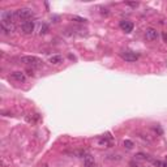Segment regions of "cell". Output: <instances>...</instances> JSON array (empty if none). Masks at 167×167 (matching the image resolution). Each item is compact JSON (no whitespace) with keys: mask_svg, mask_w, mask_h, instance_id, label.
Returning a JSON list of instances; mask_svg holds the SVG:
<instances>
[{"mask_svg":"<svg viewBox=\"0 0 167 167\" xmlns=\"http://www.w3.org/2000/svg\"><path fill=\"white\" fill-rule=\"evenodd\" d=\"M84 163H85V167H95V162H94V157L92 154L87 153L84 158Z\"/></svg>","mask_w":167,"mask_h":167,"instance_id":"obj_9","label":"cell"},{"mask_svg":"<svg viewBox=\"0 0 167 167\" xmlns=\"http://www.w3.org/2000/svg\"><path fill=\"white\" fill-rule=\"evenodd\" d=\"M0 24L1 25H7V26H12L14 25V21L17 20L16 16V11H11V9H5L1 12L0 14Z\"/></svg>","mask_w":167,"mask_h":167,"instance_id":"obj_1","label":"cell"},{"mask_svg":"<svg viewBox=\"0 0 167 167\" xmlns=\"http://www.w3.org/2000/svg\"><path fill=\"white\" fill-rule=\"evenodd\" d=\"M98 145H99V146H102V148L108 146V145H110V141H108L107 138L102 137V138H99V140H98Z\"/></svg>","mask_w":167,"mask_h":167,"instance_id":"obj_12","label":"cell"},{"mask_svg":"<svg viewBox=\"0 0 167 167\" xmlns=\"http://www.w3.org/2000/svg\"><path fill=\"white\" fill-rule=\"evenodd\" d=\"M120 57L128 63H133V62H136V60H138V54L133 52V51H121Z\"/></svg>","mask_w":167,"mask_h":167,"instance_id":"obj_4","label":"cell"},{"mask_svg":"<svg viewBox=\"0 0 167 167\" xmlns=\"http://www.w3.org/2000/svg\"><path fill=\"white\" fill-rule=\"evenodd\" d=\"M166 159H167V156H166Z\"/></svg>","mask_w":167,"mask_h":167,"instance_id":"obj_22","label":"cell"},{"mask_svg":"<svg viewBox=\"0 0 167 167\" xmlns=\"http://www.w3.org/2000/svg\"><path fill=\"white\" fill-rule=\"evenodd\" d=\"M123 145L125 146L127 149H132L133 146H135V144H133L130 140H124V142H123Z\"/></svg>","mask_w":167,"mask_h":167,"instance_id":"obj_13","label":"cell"},{"mask_svg":"<svg viewBox=\"0 0 167 167\" xmlns=\"http://www.w3.org/2000/svg\"><path fill=\"white\" fill-rule=\"evenodd\" d=\"M43 167H48V166H43Z\"/></svg>","mask_w":167,"mask_h":167,"instance_id":"obj_21","label":"cell"},{"mask_svg":"<svg viewBox=\"0 0 167 167\" xmlns=\"http://www.w3.org/2000/svg\"><path fill=\"white\" fill-rule=\"evenodd\" d=\"M11 78L13 81H17V82H25L26 81V77H25V75H24V72H20V71L13 72V73L11 75Z\"/></svg>","mask_w":167,"mask_h":167,"instance_id":"obj_8","label":"cell"},{"mask_svg":"<svg viewBox=\"0 0 167 167\" xmlns=\"http://www.w3.org/2000/svg\"><path fill=\"white\" fill-rule=\"evenodd\" d=\"M21 62L22 63H25L26 65H32L33 68L34 67H41L42 65V60L39 59V57H37V56H24V57H21Z\"/></svg>","mask_w":167,"mask_h":167,"instance_id":"obj_3","label":"cell"},{"mask_svg":"<svg viewBox=\"0 0 167 167\" xmlns=\"http://www.w3.org/2000/svg\"><path fill=\"white\" fill-rule=\"evenodd\" d=\"M154 165L158 166V167H167V163L166 162H161V161H154Z\"/></svg>","mask_w":167,"mask_h":167,"instance_id":"obj_16","label":"cell"},{"mask_svg":"<svg viewBox=\"0 0 167 167\" xmlns=\"http://www.w3.org/2000/svg\"><path fill=\"white\" fill-rule=\"evenodd\" d=\"M72 20H76L77 22H86V19H82V17H78V16H72Z\"/></svg>","mask_w":167,"mask_h":167,"instance_id":"obj_15","label":"cell"},{"mask_svg":"<svg viewBox=\"0 0 167 167\" xmlns=\"http://www.w3.org/2000/svg\"><path fill=\"white\" fill-rule=\"evenodd\" d=\"M119 26L124 33H127V34H129L130 32H133V28H135L133 22L132 21H129V20H121L119 22Z\"/></svg>","mask_w":167,"mask_h":167,"instance_id":"obj_6","label":"cell"},{"mask_svg":"<svg viewBox=\"0 0 167 167\" xmlns=\"http://www.w3.org/2000/svg\"><path fill=\"white\" fill-rule=\"evenodd\" d=\"M48 62H50L52 65H59L63 63V56L62 55H52L50 59H48Z\"/></svg>","mask_w":167,"mask_h":167,"instance_id":"obj_10","label":"cell"},{"mask_svg":"<svg viewBox=\"0 0 167 167\" xmlns=\"http://www.w3.org/2000/svg\"><path fill=\"white\" fill-rule=\"evenodd\" d=\"M135 157L138 158V159H146V158H148V156H146V154H144V153H137Z\"/></svg>","mask_w":167,"mask_h":167,"instance_id":"obj_17","label":"cell"},{"mask_svg":"<svg viewBox=\"0 0 167 167\" xmlns=\"http://www.w3.org/2000/svg\"><path fill=\"white\" fill-rule=\"evenodd\" d=\"M145 38H146V41H149V42H154L159 38V33L154 28H148L145 30Z\"/></svg>","mask_w":167,"mask_h":167,"instance_id":"obj_5","label":"cell"},{"mask_svg":"<svg viewBox=\"0 0 167 167\" xmlns=\"http://www.w3.org/2000/svg\"><path fill=\"white\" fill-rule=\"evenodd\" d=\"M48 30H50V26H48V24H42L41 28H39V34H41V35L47 34Z\"/></svg>","mask_w":167,"mask_h":167,"instance_id":"obj_11","label":"cell"},{"mask_svg":"<svg viewBox=\"0 0 167 167\" xmlns=\"http://www.w3.org/2000/svg\"><path fill=\"white\" fill-rule=\"evenodd\" d=\"M102 14H106V16H107V14H108V9H103V8H102Z\"/></svg>","mask_w":167,"mask_h":167,"instance_id":"obj_20","label":"cell"},{"mask_svg":"<svg viewBox=\"0 0 167 167\" xmlns=\"http://www.w3.org/2000/svg\"><path fill=\"white\" fill-rule=\"evenodd\" d=\"M34 21H25V22L21 24V30H22L24 34H32L33 32H34Z\"/></svg>","mask_w":167,"mask_h":167,"instance_id":"obj_7","label":"cell"},{"mask_svg":"<svg viewBox=\"0 0 167 167\" xmlns=\"http://www.w3.org/2000/svg\"><path fill=\"white\" fill-rule=\"evenodd\" d=\"M39 119V115L38 114H35V116H26V121H29V123H34V121H37Z\"/></svg>","mask_w":167,"mask_h":167,"instance_id":"obj_14","label":"cell"},{"mask_svg":"<svg viewBox=\"0 0 167 167\" xmlns=\"http://www.w3.org/2000/svg\"><path fill=\"white\" fill-rule=\"evenodd\" d=\"M162 38H163V41L167 43V32H163L162 33Z\"/></svg>","mask_w":167,"mask_h":167,"instance_id":"obj_19","label":"cell"},{"mask_svg":"<svg viewBox=\"0 0 167 167\" xmlns=\"http://www.w3.org/2000/svg\"><path fill=\"white\" fill-rule=\"evenodd\" d=\"M34 12H33L30 8H20V9L16 11V16H17V20H21V21H29L30 19L33 17Z\"/></svg>","mask_w":167,"mask_h":167,"instance_id":"obj_2","label":"cell"},{"mask_svg":"<svg viewBox=\"0 0 167 167\" xmlns=\"http://www.w3.org/2000/svg\"><path fill=\"white\" fill-rule=\"evenodd\" d=\"M125 4L128 5V7H132V8H136V7H138V3H137V1H136V3H135V1H127Z\"/></svg>","mask_w":167,"mask_h":167,"instance_id":"obj_18","label":"cell"}]
</instances>
